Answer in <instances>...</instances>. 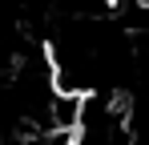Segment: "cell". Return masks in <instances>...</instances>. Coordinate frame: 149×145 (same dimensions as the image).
<instances>
[{
	"label": "cell",
	"instance_id": "1",
	"mask_svg": "<svg viewBox=\"0 0 149 145\" xmlns=\"http://www.w3.org/2000/svg\"><path fill=\"white\" fill-rule=\"evenodd\" d=\"M0 145H40L32 133H0Z\"/></svg>",
	"mask_w": 149,
	"mask_h": 145
},
{
	"label": "cell",
	"instance_id": "2",
	"mask_svg": "<svg viewBox=\"0 0 149 145\" xmlns=\"http://www.w3.org/2000/svg\"><path fill=\"white\" fill-rule=\"evenodd\" d=\"M125 4H145V8H149V0H125Z\"/></svg>",
	"mask_w": 149,
	"mask_h": 145
}]
</instances>
